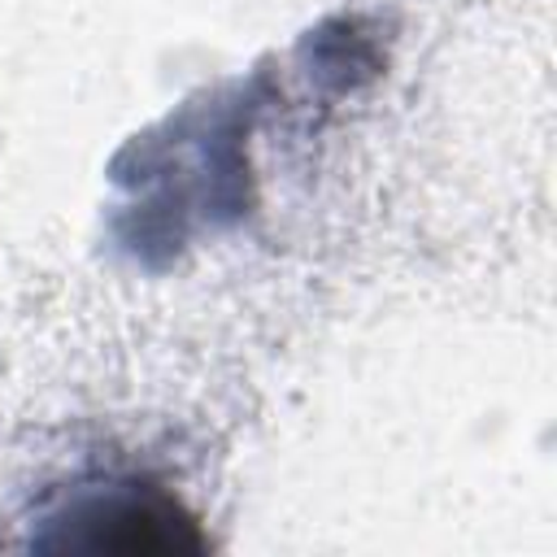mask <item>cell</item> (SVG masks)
Returning a JSON list of instances; mask_svg holds the SVG:
<instances>
[{"label": "cell", "instance_id": "cell-1", "mask_svg": "<svg viewBox=\"0 0 557 557\" xmlns=\"http://www.w3.org/2000/svg\"><path fill=\"white\" fill-rule=\"evenodd\" d=\"M48 522L61 527V535L39 540V548H96V553L200 548L196 518H187L174 496L144 483H104L96 492H83Z\"/></svg>", "mask_w": 557, "mask_h": 557}]
</instances>
